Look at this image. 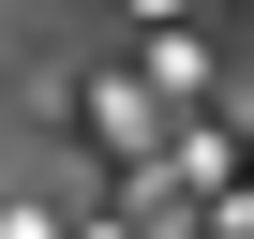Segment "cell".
Returning <instances> with one entry per match:
<instances>
[{
  "instance_id": "6da1fadb",
  "label": "cell",
  "mask_w": 254,
  "mask_h": 239,
  "mask_svg": "<svg viewBox=\"0 0 254 239\" xmlns=\"http://www.w3.org/2000/svg\"><path fill=\"white\" fill-rule=\"evenodd\" d=\"M150 120H165V105H135V75H90V135H105V150H135Z\"/></svg>"
},
{
  "instance_id": "7a4b0ae2",
  "label": "cell",
  "mask_w": 254,
  "mask_h": 239,
  "mask_svg": "<svg viewBox=\"0 0 254 239\" xmlns=\"http://www.w3.org/2000/svg\"><path fill=\"white\" fill-rule=\"evenodd\" d=\"M0 239H60V209H30V194H15V209H0Z\"/></svg>"
}]
</instances>
